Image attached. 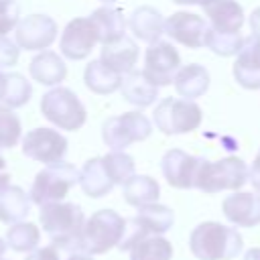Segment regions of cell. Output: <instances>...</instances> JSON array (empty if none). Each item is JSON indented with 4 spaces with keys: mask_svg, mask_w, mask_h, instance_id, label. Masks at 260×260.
I'll use <instances>...</instances> for the list:
<instances>
[{
    "mask_svg": "<svg viewBox=\"0 0 260 260\" xmlns=\"http://www.w3.org/2000/svg\"><path fill=\"white\" fill-rule=\"evenodd\" d=\"M6 242L14 252H32V250H37V246L41 242V234L35 223L20 221L8 230Z\"/></svg>",
    "mask_w": 260,
    "mask_h": 260,
    "instance_id": "cell-31",
    "label": "cell"
},
{
    "mask_svg": "<svg viewBox=\"0 0 260 260\" xmlns=\"http://www.w3.org/2000/svg\"><path fill=\"white\" fill-rule=\"evenodd\" d=\"M2 81H4V73L0 71V91H2Z\"/></svg>",
    "mask_w": 260,
    "mask_h": 260,
    "instance_id": "cell-47",
    "label": "cell"
},
{
    "mask_svg": "<svg viewBox=\"0 0 260 260\" xmlns=\"http://www.w3.org/2000/svg\"><path fill=\"white\" fill-rule=\"evenodd\" d=\"M79 185H81V191L89 197H104L108 195L112 189H114V181L106 169V162H104V156H98V158H89L81 173H79Z\"/></svg>",
    "mask_w": 260,
    "mask_h": 260,
    "instance_id": "cell-19",
    "label": "cell"
},
{
    "mask_svg": "<svg viewBox=\"0 0 260 260\" xmlns=\"http://www.w3.org/2000/svg\"><path fill=\"white\" fill-rule=\"evenodd\" d=\"M189 248L199 260H232L242 252L244 240L236 228L203 221L191 232Z\"/></svg>",
    "mask_w": 260,
    "mask_h": 260,
    "instance_id": "cell-1",
    "label": "cell"
},
{
    "mask_svg": "<svg viewBox=\"0 0 260 260\" xmlns=\"http://www.w3.org/2000/svg\"><path fill=\"white\" fill-rule=\"evenodd\" d=\"M85 85L95 93H112L122 85V75L102 61H91L83 73Z\"/></svg>",
    "mask_w": 260,
    "mask_h": 260,
    "instance_id": "cell-29",
    "label": "cell"
},
{
    "mask_svg": "<svg viewBox=\"0 0 260 260\" xmlns=\"http://www.w3.org/2000/svg\"><path fill=\"white\" fill-rule=\"evenodd\" d=\"M179 69H181V55L171 43L167 41L150 43L144 55L142 71L154 85H169L171 81H175Z\"/></svg>",
    "mask_w": 260,
    "mask_h": 260,
    "instance_id": "cell-10",
    "label": "cell"
},
{
    "mask_svg": "<svg viewBox=\"0 0 260 260\" xmlns=\"http://www.w3.org/2000/svg\"><path fill=\"white\" fill-rule=\"evenodd\" d=\"M122 95L126 102L138 106V108H144V106H150L156 98H158V85H154L146 75L144 71H130V73H124L122 77Z\"/></svg>",
    "mask_w": 260,
    "mask_h": 260,
    "instance_id": "cell-22",
    "label": "cell"
},
{
    "mask_svg": "<svg viewBox=\"0 0 260 260\" xmlns=\"http://www.w3.org/2000/svg\"><path fill=\"white\" fill-rule=\"evenodd\" d=\"M158 195H160V187L148 175H134L124 183V199L134 207L156 203Z\"/></svg>",
    "mask_w": 260,
    "mask_h": 260,
    "instance_id": "cell-28",
    "label": "cell"
},
{
    "mask_svg": "<svg viewBox=\"0 0 260 260\" xmlns=\"http://www.w3.org/2000/svg\"><path fill=\"white\" fill-rule=\"evenodd\" d=\"M244 260H260V248H250L244 254Z\"/></svg>",
    "mask_w": 260,
    "mask_h": 260,
    "instance_id": "cell-40",
    "label": "cell"
},
{
    "mask_svg": "<svg viewBox=\"0 0 260 260\" xmlns=\"http://www.w3.org/2000/svg\"><path fill=\"white\" fill-rule=\"evenodd\" d=\"M32 87L20 73H4L0 102L8 108H20L30 100Z\"/></svg>",
    "mask_w": 260,
    "mask_h": 260,
    "instance_id": "cell-30",
    "label": "cell"
},
{
    "mask_svg": "<svg viewBox=\"0 0 260 260\" xmlns=\"http://www.w3.org/2000/svg\"><path fill=\"white\" fill-rule=\"evenodd\" d=\"M250 30L254 37H260V8H256L250 16Z\"/></svg>",
    "mask_w": 260,
    "mask_h": 260,
    "instance_id": "cell-38",
    "label": "cell"
},
{
    "mask_svg": "<svg viewBox=\"0 0 260 260\" xmlns=\"http://www.w3.org/2000/svg\"><path fill=\"white\" fill-rule=\"evenodd\" d=\"M211 28L221 32H240L244 24V10L236 0H215L203 6Z\"/></svg>",
    "mask_w": 260,
    "mask_h": 260,
    "instance_id": "cell-18",
    "label": "cell"
},
{
    "mask_svg": "<svg viewBox=\"0 0 260 260\" xmlns=\"http://www.w3.org/2000/svg\"><path fill=\"white\" fill-rule=\"evenodd\" d=\"M106 169L116 185H124L130 177H134V158L124 154L122 150H112L104 156Z\"/></svg>",
    "mask_w": 260,
    "mask_h": 260,
    "instance_id": "cell-33",
    "label": "cell"
},
{
    "mask_svg": "<svg viewBox=\"0 0 260 260\" xmlns=\"http://www.w3.org/2000/svg\"><path fill=\"white\" fill-rule=\"evenodd\" d=\"M201 158L203 156H193V154H187L185 150L173 148V150L165 152V156L160 160V171L171 187L191 189V187H195V177H197Z\"/></svg>",
    "mask_w": 260,
    "mask_h": 260,
    "instance_id": "cell-15",
    "label": "cell"
},
{
    "mask_svg": "<svg viewBox=\"0 0 260 260\" xmlns=\"http://www.w3.org/2000/svg\"><path fill=\"white\" fill-rule=\"evenodd\" d=\"M18 6L12 0H0V37H6L18 24Z\"/></svg>",
    "mask_w": 260,
    "mask_h": 260,
    "instance_id": "cell-35",
    "label": "cell"
},
{
    "mask_svg": "<svg viewBox=\"0 0 260 260\" xmlns=\"http://www.w3.org/2000/svg\"><path fill=\"white\" fill-rule=\"evenodd\" d=\"M22 152L39 162H59L67 152V140L63 134L51 128H35L22 140Z\"/></svg>",
    "mask_w": 260,
    "mask_h": 260,
    "instance_id": "cell-11",
    "label": "cell"
},
{
    "mask_svg": "<svg viewBox=\"0 0 260 260\" xmlns=\"http://www.w3.org/2000/svg\"><path fill=\"white\" fill-rule=\"evenodd\" d=\"M234 77L246 89H260V37L244 39L234 63Z\"/></svg>",
    "mask_w": 260,
    "mask_h": 260,
    "instance_id": "cell-17",
    "label": "cell"
},
{
    "mask_svg": "<svg viewBox=\"0 0 260 260\" xmlns=\"http://www.w3.org/2000/svg\"><path fill=\"white\" fill-rule=\"evenodd\" d=\"M28 73L41 85H57L65 79L67 67L57 53L43 51L37 57H32V61L28 63Z\"/></svg>",
    "mask_w": 260,
    "mask_h": 260,
    "instance_id": "cell-21",
    "label": "cell"
},
{
    "mask_svg": "<svg viewBox=\"0 0 260 260\" xmlns=\"http://www.w3.org/2000/svg\"><path fill=\"white\" fill-rule=\"evenodd\" d=\"M55 37H57V24L51 16H45V14L24 16L14 28V39L18 47L26 51L47 49L55 41Z\"/></svg>",
    "mask_w": 260,
    "mask_h": 260,
    "instance_id": "cell-12",
    "label": "cell"
},
{
    "mask_svg": "<svg viewBox=\"0 0 260 260\" xmlns=\"http://www.w3.org/2000/svg\"><path fill=\"white\" fill-rule=\"evenodd\" d=\"M98 41H100L98 26L91 20V16L89 18H73L61 35V53L67 59L79 61L91 53V49Z\"/></svg>",
    "mask_w": 260,
    "mask_h": 260,
    "instance_id": "cell-13",
    "label": "cell"
},
{
    "mask_svg": "<svg viewBox=\"0 0 260 260\" xmlns=\"http://www.w3.org/2000/svg\"><path fill=\"white\" fill-rule=\"evenodd\" d=\"M223 215L238 228H254L260 223V195L238 191L223 199Z\"/></svg>",
    "mask_w": 260,
    "mask_h": 260,
    "instance_id": "cell-16",
    "label": "cell"
},
{
    "mask_svg": "<svg viewBox=\"0 0 260 260\" xmlns=\"http://www.w3.org/2000/svg\"><path fill=\"white\" fill-rule=\"evenodd\" d=\"M250 177V169L242 158L228 156L217 162H209L207 158H201L197 177H195V187L203 193H217V191H238L244 187V183Z\"/></svg>",
    "mask_w": 260,
    "mask_h": 260,
    "instance_id": "cell-4",
    "label": "cell"
},
{
    "mask_svg": "<svg viewBox=\"0 0 260 260\" xmlns=\"http://www.w3.org/2000/svg\"><path fill=\"white\" fill-rule=\"evenodd\" d=\"M102 2H116V0H102Z\"/></svg>",
    "mask_w": 260,
    "mask_h": 260,
    "instance_id": "cell-48",
    "label": "cell"
},
{
    "mask_svg": "<svg viewBox=\"0 0 260 260\" xmlns=\"http://www.w3.org/2000/svg\"><path fill=\"white\" fill-rule=\"evenodd\" d=\"M126 230L128 221L120 213H116L114 209H100L85 221L75 254H106L114 246H120Z\"/></svg>",
    "mask_w": 260,
    "mask_h": 260,
    "instance_id": "cell-3",
    "label": "cell"
},
{
    "mask_svg": "<svg viewBox=\"0 0 260 260\" xmlns=\"http://www.w3.org/2000/svg\"><path fill=\"white\" fill-rule=\"evenodd\" d=\"M136 59H138V47L126 35L114 43L104 45L100 55V61L118 73H130L136 65Z\"/></svg>",
    "mask_w": 260,
    "mask_h": 260,
    "instance_id": "cell-20",
    "label": "cell"
},
{
    "mask_svg": "<svg viewBox=\"0 0 260 260\" xmlns=\"http://www.w3.org/2000/svg\"><path fill=\"white\" fill-rule=\"evenodd\" d=\"M18 138H20V120H18V116L8 106H0V148L16 146Z\"/></svg>",
    "mask_w": 260,
    "mask_h": 260,
    "instance_id": "cell-34",
    "label": "cell"
},
{
    "mask_svg": "<svg viewBox=\"0 0 260 260\" xmlns=\"http://www.w3.org/2000/svg\"><path fill=\"white\" fill-rule=\"evenodd\" d=\"M201 108L193 100L165 98L154 110V124L165 134H187L199 128Z\"/></svg>",
    "mask_w": 260,
    "mask_h": 260,
    "instance_id": "cell-7",
    "label": "cell"
},
{
    "mask_svg": "<svg viewBox=\"0 0 260 260\" xmlns=\"http://www.w3.org/2000/svg\"><path fill=\"white\" fill-rule=\"evenodd\" d=\"M152 132L150 120L140 112H126L114 118H108L102 126L104 142L112 150H124L132 142L148 138Z\"/></svg>",
    "mask_w": 260,
    "mask_h": 260,
    "instance_id": "cell-8",
    "label": "cell"
},
{
    "mask_svg": "<svg viewBox=\"0 0 260 260\" xmlns=\"http://www.w3.org/2000/svg\"><path fill=\"white\" fill-rule=\"evenodd\" d=\"M41 225L49 234L53 246L75 254L85 228V215L79 205L57 201L41 207Z\"/></svg>",
    "mask_w": 260,
    "mask_h": 260,
    "instance_id": "cell-2",
    "label": "cell"
},
{
    "mask_svg": "<svg viewBox=\"0 0 260 260\" xmlns=\"http://www.w3.org/2000/svg\"><path fill=\"white\" fill-rule=\"evenodd\" d=\"M209 26L207 22L191 12H175L165 20V35H169L173 41L189 47L199 49L205 45Z\"/></svg>",
    "mask_w": 260,
    "mask_h": 260,
    "instance_id": "cell-14",
    "label": "cell"
},
{
    "mask_svg": "<svg viewBox=\"0 0 260 260\" xmlns=\"http://www.w3.org/2000/svg\"><path fill=\"white\" fill-rule=\"evenodd\" d=\"M18 55H20L18 43L16 41H10L6 37H0V67H12V65H16Z\"/></svg>",
    "mask_w": 260,
    "mask_h": 260,
    "instance_id": "cell-36",
    "label": "cell"
},
{
    "mask_svg": "<svg viewBox=\"0 0 260 260\" xmlns=\"http://www.w3.org/2000/svg\"><path fill=\"white\" fill-rule=\"evenodd\" d=\"M130 30L146 43H156L165 32V20L152 6H140L130 14Z\"/></svg>",
    "mask_w": 260,
    "mask_h": 260,
    "instance_id": "cell-24",
    "label": "cell"
},
{
    "mask_svg": "<svg viewBox=\"0 0 260 260\" xmlns=\"http://www.w3.org/2000/svg\"><path fill=\"white\" fill-rule=\"evenodd\" d=\"M10 185V175L8 173H0V189H4V187H8Z\"/></svg>",
    "mask_w": 260,
    "mask_h": 260,
    "instance_id": "cell-42",
    "label": "cell"
},
{
    "mask_svg": "<svg viewBox=\"0 0 260 260\" xmlns=\"http://www.w3.org/2000/svg\"><path fill=\"white\" fill-rule=\"evenodd\" d=\"M173 221H175L173 209H169L167 205H160V203H150V205L138 207V213L132 219V223L136 228H140L146 234H156V236H162L165 232H169L173 228Z\"/></svg>",
    "mask_w": 260,
    "mask_h": 260,
    "instance_id": "cell-25",
    "label": "cell"
},
{
    "mask_svg": "<svg viewBox=\"0 0 260 260\" xmlns=\"http://www.w3.org/2000/svg\"><path fill=\"white\" fill-rule=\"evenodd\" d=\"M252 167H254V169H260V150H258V154H256V158H254Z\"/></svg>",
    "mask_w": 260,
    "mask_h": 260,
    "instance_id": "cell-45",
    "label": "cell"
},
{
    "mask_svg": "<svg viewBox=\"0 0 260 260\" xmlns=\"http://www.w3.org/2000/svg\"><path fill=\"white\" fill-rule=\"evenodd\" d=\"M91 20L98 26L100 43L108 45V43H114V41H118V39L124 37L126 20H124V16H122L120 10L110 8V6H102V8H98V10L91 12Z\"/></svg>",
    "mask_w": 260,
    "mask_h": 260,
    "instance_id": "cell-27",
    "label": "cell"
},
{
    "mask_svg": "<svg viewBox=\"0 0 260 260\" xmlns=\"http://www.w3.org/2000/svg\"><path fill=\"white\" fill-rule=\"evenodd\" d=\"M175 89L181 98L185 100H195L201 98L207 87H209V71L203 65H185L179 69V73L175 75Z\"/></svg>",
    "mask_w": 260,
    "mask_h": 260,
    "instance_id": "cell-23",
    "label": "cell"
},
{
    "mask_svg": "<svg viewBox=\"0 0 260 260\" xmlns=\"http://www.w3.org/2000/svg\"><path fill=\"white\" fill-rule=\"evenodd\" d=\"M173 2H177V4H199V6H207V4H211L215 0H173Z\"/></svg>",
    "mask_w": 260,
    "mask_h": 260,
    "instance_id": "cell-41",
    "label": "cell"
},
{
    "mask_svg": "<svg viewBox=\"0 0 260 260\" xmlns=\"http://www.w3.org/2000/svg\"><path fill=\"white\" fill-rule=\"evenodd\" d=\"M120 250L130 254V260H171L173 246L167 238L156 234H146L136 228L132 221L128 223L126 236L118 246Z\"/></svg>",
    "mask_w": 260,
    "mask_h": 260,
    "instance_id": "cell-9",
    "label": "cell"
},
{
    "mask_svg": "<svg viewBox=\"0 0 260 260\" xmlns=\"http://www.w3.org/2000/svg\"><path fill=\"white\" fill-rule=\"evenodd\" d=\"M67 260H93V258L87 256V254H71Z\"/></svg>",
    "mask_w": 260,
    "mask_h": 260,
    "instance_id": "cell-43",
    "label": "cell"
},
{
    "mask_svg": "<svg viewBox=\"0 0 260 260\" xmlns=\"http://www.w3.org/2000/svg\"><path fill=\"white\" fill-rule=\"evenodd\" d=\"M41 112L51 124L63 130H79L87 118L83 104L67 87L49 89L41 100Z\"/></svg>",
    "mask_w": 260,
    "mask_h": 260,
    "instance_id": "cell-6",
    "label": "cell"
},
{
    "mask_svg": "<svg viewBox=\"0 0 260 260\" xmlns=\"http://www.w3.org/2000/svg\"><path fill=\"white\" fill-rule=\"evenodd\" d=\"M6 246H8V242H6V240H2V238H0V258H2V254H4V252H6Z\"/></svg>",
    "mask_w": 260,
    "mask_h": 260,
    "instance_id": "cell-44",
    "label": "cell"
},
{
    "mask_svg": "<svg viewBox=\"0 0 260 260\" xmlns=\"http://www.w3.org/2000/svg\"><path fill=\"white\" fill-rule=\"evenodd\" d=\"M79 181V171L69 162H53L37 173L30 187V201L37 205H49L61 201L71 187Z\"/></svg>",
    "mask_w": 260,
    "mask_h": 260,
    "instance_id": "cell-5",
    "label": "cell"
},
{
    "mask_svg": "<svg viewBox=\"0 0 260 260\" xmlns=\"http://www.w3.org/2000/svg\"><path fill=\"white\" fill-rule=\"evenodd\" d=\"M24 260H59L57 246H45L39 250H32Z\"/></svg>",
    "mask_w": 260,
    "mask_h": 260,
    "instance_id": "cell-37",
    "label": "cell"
},
{
    "mask_svg": "<svg viewBox=\"0 0 260 260\" xmlns=\"http://www.w3.org/2000/svg\"><path fill=\"white\" fill-rule=\"evenodd\" d=\"M248 181H250V183H252V187L260 193V169L250 167V177H248Z\"/></svg>",
    "mask_w": 260,
    "mask_h": 260,
    "instance_id": "cell-39",
    "label": "cell"
},
{
    "mask_svg": "<svg viewBox=\"0 0 260 260\" xmlns=\"http://www.w3.org/2000/svg\"><path fill=\"white\" fill-rule=\"evenodd\" d=\"M4 167H6V158H4L2 154H0V173L4 171Z\"/></svg>",
    "mask_w": 260,
    "mask_h": 260,
    "instance_id": "cell-46",
    "label": "cell"
},
{
    "mask_svg": "<svg viewBox=\"0 0 260 260\" xmlns=\"http://www.w3.org/2000/svg\"><path fill=\"white\" fill-rule=\"evenodd\" d=\"M30 211V195H26L20 187L8 185L0 189V221L4 223H20Z\"/></svg>",
    "mask_w": 260,
    "mask_h": 260,
    "instance_id": "cell-26",
    "label": "cell"
},
{
    "mask_svg": "<svg viewBox=\"0 0 260 260\" xmlns=\"http://www.w3.org/2000/svg\"><path fill=\"white\" fill-rule=\"evenodd\" d=\"M242 45H244V39H242L240 32H221V30H215V28L209 26L205 47H209L215 55H221V57L238 55Z\"/></svg>",
    "mask_w": 260,
    "mask_h": 260,
    "instance_id": "cell-32",
    "label": "cell"
}]
</instances>
